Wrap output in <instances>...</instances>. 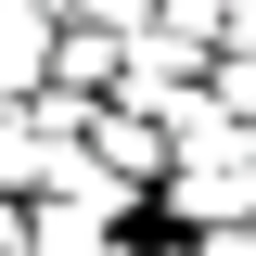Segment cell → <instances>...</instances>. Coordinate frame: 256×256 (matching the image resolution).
<instances>
[{
  "label": "cell",
  "mask_w": 256,
  "mask_h": 256,
  "mask_svg": "<svg viewBox=\"0 0 256 256\" xmlns=\"http://www.w3.org/2000/svg\"><path fill=\"white\" fill-rule=\"evenodd\" d=\"M180 166H166V192H154V218H166V244H205V230H256V128L244 116H218V90L192 102L180 128Z\"/></svg>",
  "instance_id": "obj_1"
},
{
  "label": "cell",
  "mask_w": 256,
  "mask_h": 256,
  "mask_svg": "<svg viewBox=\"0 0 256 256\" xmlns=\"http://www.w3.org/2000/svg\"><path fill=\"white\" fill-rule=\"evenodd\" d=\"M166 166H180V141H166L154 116L102 102V128H90V192H166Z\"/></svg>",
  "instance_id": "obj_2"
},
{
  "label": "cell",
  "mask_w": 256,
  "mask_h": 256,
  "mask_svg": "<svg viewBox=\"0 0 256 256\" xmlns=\"http://www.w3.org/2000/svg\"><path fill=\"white\" fill-rule=\"evenodd\" d=\"M116 102H128V116H154V128H180L192 102H205V52H180V38H128Z\"/></svg>",
  "instance_id": "obj_3"
},
{
  "label": "cell",
  "mask_w": 256,
  "mask_h": 256,
  "mask_svg": "<svg viewBox=\"0 0 256 256\" xmlns=\"http://www.w3.org/2000/svg\"><path fill=\"white\" fill-rule=\"evenodd\" d=\"M52 52H64V13L52 0H0V116L52 90Z\"/></svg>",
  "instance_id": "obj_4"
},
{
  "label": "cell",
  "mask_w": 256,
  "mask_h": 256,
  "mask_svg": "<svg viewBox=\"0 0 256 256\" xmlns=\"http://www.w3.org/2000/svg\"><path fill=\"white\" fill-rule=\"evenodd\" d=\"M77 26H102L128 52V38H166V0H77Z\"/></svg>",
  "instance_id": "obj_5"
},
{
  "label": "cell",
  "mask_w": 256,
  "mask_h": 256,
  "mask_svg": "<svg viewBox=\"0 0 256 256\" xmlns=\"http://www.w3.org/2000/svg\"><path fill=\"white\" fill-rule=\"evenodd\" d=\"M205 90H218V116H244V128H256V38H230V52L205 64Z\"/></svg>",
  "instance_id": "obj_6"
},
{
  "label": "cell",
  "mask_w": 256,
  "mask_h": 256,
  "mask_svg": "<svg viewBox=\"0 0 256 256\" xmlns=\"http://www.w3.org/2000/svg\"><path fill=\"white\" fill-rule=\"evenodd\" d=\"M0 256H38V218H26V205H0Z\"/></svg>",
  "instance_id": "obj_7"
},
{
  "label": "cell",
  "mask_w": 256,
  "mask_h": 256,
  "mask_svg": "<svg viewBox=\"0 0 256 256\" xmlns=\"http://www.w3.org/2000/svg\"><path fill=\"white\" fill-rule=\"evenodd\" d=\"M141 256H192V244H141Z\"/></svg>",
  "instance_id": "obj_8"
},
{
  "label": "cell",
  "mask_w": 256,
  "mask_h": 256,
  "mask_svg": "<svg viewBox=\"0 0 256 256\" xmlns=\"http://www.w3.org/2000/svg\"><path fill=\"white\" fill-rule=\"evenodd\" d=\"M52 13H77V0H52Z\"/></svg>",
  "instance_id": "obj_9"
}]
</instances>
